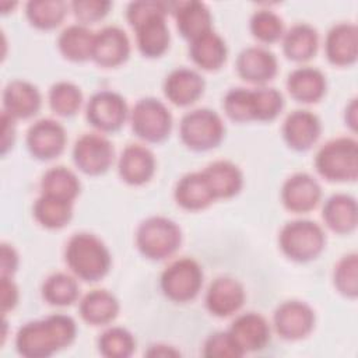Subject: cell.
<instances>
[{"instance_id": "cell-41", "label": "cell", "mask_w": 358, "mask_h": 358, "mask_svg": "<svg viewBox=\"0 0 358 358\" xmlns=\"http://www.w3.org/2000/svg\"><path fill=\"white\" fill-rule=\"evenodd\" d=\"M227 116L235 122H250L255 120L253 113V98L252 90L236 87L231 88L222 101Z\"/></svg>"}, {"instance_id": "cell-17", "label": "cell", "mask_w": 358, "mask_h": 358, "mask_svg": "<svg viewBox=\"0 0 358 358\" xmlns=\"http://www.w3.org/2000/svg\"><path fill=\"white\" fill-rule=\"evenodd\" d=\"M236 71L245 81L264 85L274 78L278 70L277 57L262 46L245 48L236 57Z\"/></svg>"}, {"instance_id": "cell-3", "label": "cell", "mask_w": 358, "mask_h": 358, "mask_svg": "<svg viewBox=\"0 0 358 358\" xmlns=\"http://www.w3.org/2000/svg\"><path fill=\"white\" fill-rule=\"evenodd\" d=\"M64 260L69 268L80 278L95 282L106 275L110 268V253L106 245L94 234H74L64 250Z\"/></svg>"}, {"instance_id": "cell-21", "label": "cell", "mask_w": 358, "mask_h": 358, "mask_svg": "<svg viewBox=\"0 0 358 358\" xmlns=\"http://www.w3.org/2000/svg\"><path fill=\"white\" fill-rule=\"evenodd\" d=\"M204 87V78L196 70L179 67L166 76L164 94L173 105L189 106L203 95Z\"/></svg>"}, {"instance_id": "cell-36", "label": "cell", "mask_w": 358, "mask_h": 358, "mask_svg": "<svg viewBox=\"0 0 358 358\" xmlns=\"http://www.w3.org/2000/svg\"><path fill=\"white\" fill-rule=\"evenodd\" d=\"M80 294L77 280L67 273L50 274L42 285L43 299L55 306L71 305Z\"/></svg>"}, {"instance_id": "cell-39", "label": "cell", "mask_w": 358, "mask_h": 358, "mask_svg": "<svg viewBox=\"0 0 358 358\" xmlns=\"http://www.w3.org/2000/svg\"><path fill=\"white\" fill-rule=\"evenodd\" d=\"M249 25L253 36L263 43H273L284 35V22L281 17L267 8L255 11Z\"/></svg>"}, {"instance_id": "cell-32", "label": "cell", "mask_w": 358, "mask_h": 358, "mask_svg": "<svg viewBox=\"0 0 358 358\" xmlns=\"http://www.w3.org/2000/svg\"><path fill=\"white\" fill-rule=\"evenodd\" d=\"M95 34L84 24L66 27L59 38L57 48L60 53L71 62H85L92 57Z\"/></svg>"}, {"instance_id": "cell-24", "label": "cell", "mask_w": 358, "mask_h": 358, "mask_svg": "<svg viewBox=\"0 0 358 358\" xmlns=\"http://www.w3.org/2000/svg\"><path fill=\"white\" fill-rule=\"evenodd\" d=\"M173 7L178 31L189 42L213 29L211 13L203 1H179Z\"/></svg>"}, {"instance_id": "cell-27", "label": "cell", "mask_w": 358, "mask_h": 358, "mask_svg": "<svg viewBox=\"0 0 358 358\" xmlns=\"http://www.w3.org/2000/svg\"><path fill=\"white\" fill-rule=\"evenodd\" d=\"M322 217L324 224L337 234H348L358 222L357 200L347 193L331 194L323 204Z\"/></svg>"}, {"instance_id": "cell-18", "label": "cell", "mask_w": 358, "mask_h": 358, "mask_svg": "<svg viewBox=\"0 0 358 358\" xmlns=\"http://www.w3.org/2000/svg\"><path fill=\"white\" fill-rule=\"evenodd\" d=\"M245 302L242 284L232 277H217L206 292V306L217 317H227L238 312Z\"/></svg>"}, {"instance_id": "cell-40", "label": "cell", "mask_w": 358, "mask_h": 358, "mask_svg": "<svg viewBox=\"0 0 358 358\" xmlns=\"http://www.w3.org/2000/svg\"><path fill=\"white\" fill-rule=\"evenodd\" d=\"M255 120L270 122L275 119L284 108L282 94L271 87H257L252 90Z\"/></svg>"}, {"instance_id": "cell-1", "label": "cell", "mask_w": 358, "mask_h": 358, "mask_svg": "<svg viewBox=\"0 0 358 358\" xmlns=\"http://www.w3.org/2000/svg\"><path fill=\"white\" fill-rule=\"evenodd\" d=\"M77 336L73 317L62 313L22 324L15 336V348L25 358H48L69 347Z\"/></svg>"}, {"instance_id": "cell-19", "label": "cell", "mask_w": 358, "mask_h": 358, "mask_svg": "<svg viewBox=\"0 0 358 358\" xmlns=\"http://www.w3.org/2000/svg\"><path fill=\"white\" fill-rule=\"evenodd\" d=\"M281 131L288 147L296 151H306L320 137L322 123L313 112L296 109L285 117Z\"/></svg>"}, {"instance_id": "cell-14", "label": "cell", "mask_w": 358, "mask_h": 358, "mask_svg": "<svg viewBox=\"0 0 358 358\" xmlns=\"http://www.w3.org/2000/svg\"><path fill=\"white\" fill-rule=\"evenodd\" d=\"M228 333L236 347L245 355L263 350L270 341V326L268 322L256 312H246L235 317L231 323Z\"/></svg>"}, {"instance_id": "cell-48", "label": "cell", "mask_w": 358, "mask_h": 358, "mask_svg": "<svg viewBox=\"0 0 358 358\" xmlns=\"http://www.w3.org/2000/svg\"><path fill=\"white\" fill-rule=\"evenodd\" d=\"M147 355H151V357H175V355H179V351H175L169 345L158 344V345H151Z\"/></svg>"}, {"instance_id": "cell-26", "label": "cell", "mask_w": 358, "mask_h": 358, "mask_svg": "<svg viewBox=\"0 0 358 358\" xmlns=\"http://www.w3.org/2000/svg\"><path fill=\"white\" fill-rule=\"evenodd\" d=\"M287 90L295 101L313 103L326 92V77L319 69L302 66L288 74Z\"/></svg>"}, {"instance_id": "cell-43", "label": "cell", "mask_w": 358, "mask_h": 358, "mask_svg": "<svg viewBox=\"0 0 358 358\" xmlns=\"http://www.w3.org/2000/svg\"><path fill=\"white\" fill-rule=\"evenodd\" d=\"M203 355L208 358H238L242 357V351L236 347L227 331H215L208 336L204 343Z\"/></svg>"}, {"instance_id": "cell-15", "label": "cell", "mask_w": 358, "mask_h": 358, "mask_svg": "<svg viewBox=\"0 0 358 358\" xmlns=\"http://www.w3.org/2000/svg\"><path fill=\"white\" fill-rule=\"evenodd\" d=\"M130 55V41L127 34L116 27L108 25L95 32L92 60L101 67H116L127 60Z\"/></svg>"}, {"instance_id": "cell-42", "label": "cell", "mask_w": 358, "mask_h": 358, "mask_svg": "<svg viewBox=\"0 0 358 358\" xmlns=\"http://www.w3.org/2000/svg\"><path fill=\"white\" fill-rule=\"evenodd\" d=\"M358 256L357 253H348L343 256L334 267L333 281L340 294L347 298H355L358 295Z\"/></svg>"}, {"instance_id": "cell-4", "label": "cell", "mask_w": 358, "mask_h": 358, "mask_svg": "<svg viewBox=\"0 0 358 358\" xmlns=\"http://www.w3.org/2000/svg\"><path fill=\"white\" fill-rule=\"evenodd\" d=\"M315 166L327 180H355L358 176V143L351 137L329 140L316 152Z\"/></svg>"}, {"instance_id": "cell-23", "label": "cell", "mask_w": 358, "mask_h": 358, "mask_svg": "<svg viewBox=\"0 0 358 358\" xmlns=\"http://www.w3.org/2000/svg\"><path fill=\"white\" fill-rule=\"evenodd\" d=\"M117 169L126 183L144 185L155 172V157L145 145L129 144L120 154Z\"/></svg>"}, {"instance_id": "cell-2", "label": "cell", "mask_w": 358, "mask_h": 358, "mask_svg": "<svg viewBox=\"0 0 358 358\" xmlns=\"http://www.w3.org/2000/svg\"><path fill=\"white\" fill-rule=\"evenodd\" d=\"M169 4L157 0L129 3L126 18L136 31V42L141 55L159 57L169 46V29L165 21Z\"/></svg>"}, {"instance_id": "cell-16", "label": "cell", "mask_w": 358, "mask_h": 358, "mask_svg": "<svg viewBox=\"0 0 358 358\" xmlns=\"http://www.w3.org/2000/svg\"><path fill=\"white\" fill-rule=\"evenodd\" d=\"M322 197L319 182L306 172L291 175L281 187V200L285 208L294 213L313 210Z\"/></svg>"}, {"instance_id": "cell-6", "label": "cell", "mask_w": 358, "mask_h": 358, "mask_svg": "<svg viewBox=\"0 0 358 358\" xmlns=\"http://www.w3.org/2000/svg\"><path fill=\"white\" fill-rule=\"evenodd\" d=\"M282 253L295 262L316 259L326 245L322 227L310 220H294L287 222L278 235Z\"/></svg>"}, {"instance_id": "cell-28", "label": "cell", "mask_w": 358, "mask_h": 358, "mask_svg": "<svg viewBox=\"0 0 358 358\" xmlns=\"http://www.w3.org/2000/svg\"><path fill=\"white\" fill-rule=\"evenodd\" d=\"M173 196L182 208L190 211L203 210L215 200L201 171L183 175L175 186Z\"/></svg>"}, {"instance_id": "cell-22", "label": "cell", "mask_w": 358, "mask_h": 358, "mask_svg": "<svg viewBox=\"0 0 358 358\" xmlns=\"http://www.w3.org/2000/svg\"><path fill=\"white\" fill-rule=\"evenodd\" d=\"M39 90L24 80L10 81L3 91V112L14 119H28L41 109Z\"/></svg>"}, {"instance_id": "cell-44", "label": "cell", "mask_w": 358, "mask_h": 358, "mask_svg": "<svg viewBox=\"0 0 358 358\" xmlns=\"http://www.w3.org/2000/svg\"><path fill=\"white\" fill-rule=\"evenodd\" d=\"M110 6L112 3L108 0H74L71 3V10L76 18L85 25L103 18Z\"/></svg>"}, {"instance_id": "cell-13", "label": "cell", "mask_w": 358, "mask_h": 358, "mask_svg": "<svg viewBox=\"0 0 358 358\" xmlns=\"http://www.w3.org/2000/svg\"><path fill=\"white\" fill-rule=\"evenodd\" d=\"M64 127L53 119H39L27 131V147L32 157L49 161L59 157L66 147Z\"/></svg>"}, {"instance_id": "cell-38", "label": "cell", "mask_w": 358, "mask_h": 358, "mask_svg": "<svg viewBox=\"0 0 358 358\" xmlns=\"http://www.w3.org/2000/svg\"><path fill=\"white\" fill-rule=\"evenodd\" d=\"M49 105L59 116H73L81 106L83 92L70 81H59L49 90Z\"/></svg>"}, {"instance_id": "cell-49", "label": "cell", "mask_w": 358, "mask_h": 358, "mask_svg": "<svg viewBox=\"0 0 358 358\" xmlns=\"http://www.w3.org/2000/svg\"><path fill=\"white\" fill-rule=\"evenodd\" d=\"M345 123L355 130L357 127V99L352 98L345 108Z\"/></svg>"}, {"instance_id": "cell-5", "label": "cell", "mask_w": 358, "mask_h": 358, "mask_svg": "<svg viewBox=\"0 0 358 358\" xmlns=\"http://www.w3.org/2000/svg\"><path fill=\"white\" fill-rule=\"evenodd\" d=\"M182 243V231L171 218L162 215L148 217L136 231L138 250L151 260H162L173 255Z\"/></svg>"}, {"instance_id": "cell-45", "label": "cell", "mask_w": 358, "mask_h": 358, "mask_svg": "<svg viewBox=\"0 0 358 358\" xmlns=\"http://www.w3.org/2000/svg\"><path fill=\"white\" fill-rule=\"evenodd\" d=\"M0 289H1V312L14 309L18 302V288L11 277H0Z\"/></svg>"}, {"instance_id": "cell-7", "label": "cell", "mask_w": 358, "mask_h": 358, "mask_svg": "<svg viewBox=\"0 0 358 358\" xmlns=\"http://www.w3.org/2000/svg\"><path fill=\"white\" fill-rule=\"evenodd\" d=\"M225 127L221 116L208 108H197L183 115L179 134L183 144L193 151L215 148L224 137Z\"/></svg>"}, {"instance_id": "cell-34", "label": "cell", "mask_w": 358, "mask_h": 358, "mask_svg": "<svg viewBox=\"0 0 358 358\" xmlns=\"http://www.w3.org/2000/svg\"><path fill=\"white\" fill-rule=\"evenodd\" d=\"M34 217L45 228H63L73 217V203L41 194L34 204Z\"/></svg>"}, {"instance_id": "cell-30", "label": "cell", "mask_w": 358, "mask_h": 358, "mask_svg": "<svg viewBox=\"0 0 358 358\" xmlns=\"http://www.w3.org/2000/svg\"><path fill=\"white\" fill-rule=\"evenodd\" d=\"M317 31L306 22L292 25L282 35V52L292 62H306L317 52Z\"/></svg>"}, {"instance_id": "cell-12", "label": "cell", "mask_w": 358, "mask_h": 358, "mask_svg": "<svg viewBox=\"0 0 358 358\" xmlns=\"http://www.w3.org/2000/svg\"><path fill=\"white\" fill-rule=\"evenodd\" d=\"M273 323L281 338L289 341L301 340L313 330L315 312L306 302L285 301L274 310Z\"/></svg>"}, {"instance_id": "cell-47", "label": "cell", "mask_w": 358, "mask_h": 358, "mask_svg": "<svg viewBox=\"0 0 358 358\" xmlns=\"http://www.w3.org/2000/svg\"><path fill=\"white\" fill-rule=\"evenodd\" d=\"M1 122H3V137H1V154H6L10 147H13L14 137H15V126H14V117H11L8 113H1Z\"/></svg>"}, {"instance_id": "cell-9", "label": "cell", "mask_w": 358, "mask_h": 358, "mask_svg": "<svg viewBox=\"0 0 358 358\" xmlns=\"http://www.w3.org/2000/svg\"><path fill=\"white\" fill-rule=\"evenodd\" d=\"M203 284V270L192 257L172 262L161 274V289L173 302L192 301Z\"/></svg>"}, {"instance_id": "cell-10", "label": "cell", "mask_w": 358, "mask_h": 358, "mask_svg": "<svg viewBox=\"0 0 358 358\" xmlns=\"http://www.w3.org/2000/svg\"><path fill=\"white\" fill-rule=\"evenodd\" d=\"M115 150L112 143L102 134L85 133L78 137L73 147L76 166L87 175H101L113 162Z\"/></svg>"}, {"instance_id": "cell-35", "label": "cell", "mask_w": 358, "mask_h": 358, "mask_svg": "<svg viewBox=\"0 0 358 358\" xmlns=\"http://www.w3.org/2000/svg\"><path fill=\"white\" fill-rule=\"evenodd\" d=\"M67 4L63 0H29L25 4L28 21L39 29H53L66 17Z\"/></svg>"}, {"instance_id": "cell-25", "label": "cell", "mask_w": 358, "mask_h": 358, "mask_svg": "<svg viewBox=\"0 0 358 358\" xmlns=\"http://www.w3.org/2000/svg\"><path fill=\"white\" fill-rule=\"evenodd\" d=\"M214 199H228L243 186L242 171L231 161H214L201 171Z\"/></svg>"}, {"instance_id": "cell-8", "label": "cell", "mask_w": 358, "mask_h": 358, "mask_svg": "<svg viewBox=\"0 0 358 358\" xmlns=\"http://www.w3.org/2000/svg\"><path fill=\"white\" fill-rule=\"evenodd\" d=\"M134 134L148 143L164 141L172 130V115L166 105L152 96L141 98L130 112Z\"/></svg>"}, {"instance_id": "cell-20", "label": "cell", "mask_w": 358, "mask_h": 358, "mask_svg": "<svg viewBox=\"0 0 358 358\" xmlns=\"http://www.w3.org/2000/svg\"><path fill=\"white\" fill-rule=\"evenodd\" d=\"M327 60L336 66H350L358 56V28L352 22L333 25L324 41Z\"/></svg>"}, {"instance_id": "cell-37", "label": "cell", "mask_w": 358, "mask_h": 358, "mask_svg": "<svg viewBox=\"0 0 358 358\" xmlns=\"http://www.w3.org/2000/svg\"><path fill=\"white\" fill-rule=\"evenodd\" d=\"M98 350L106 358H127L136 350V340L124 327L113 326L98 338Z\"/></svg>"}, {"instance_id": "cell-31", "label": "cell", "mask_w": 358, "mask_h": 358, "mask_svg": "<svg viewBox=\"0 0 358 358\" xmlns=\"http://www.w3.org/2000/svg\"><path fill=\"white\" fill-rule=\"evenodd\" d=\"M189 53L194 64L203 70H218L227 60L228 49L225 41L213 29L193 39Z\"/></svg>"}, {"instance_id": "cell-46", "label": "cell", "mask_w": 358, "mask_h": 358, "mask_svg": "<svg viewBox=\"0 0 358 358\" xmlns=\"http://www.w3.org/2000/svg\"><path fill=\"white\" fill-rule=\"evenodd\" d=\"M1 263H0V277H13L18 267V255L11 245H1Z\"/></svg>"}, {"instance_id": "cell-33", "label": "cell", "mask_w": 358, "mask_h": 358, "mask_svg": "<svg viewBox=\"0 0 358 358\" xmlns=\"http://www.w3.org/2000/svg\"><path fill=\"white\" fill-rule=\"evenodd\" d=\"M81 189L80 180L73 171L66 166H53L48 169L41 179L42 194L71 201L78 196Z\"/></svg>"}, {"instance_id": "cell-29", "label": "cell", "mask_w": 358, "mask_h": 358, "mask_svg": "<svg viewBox=\"0 0 358 358\" xmlns=\"http://www.w3.org/2000/svg\"><path fill=\"white\" fill-rule=\"evenodd\" d=\"M80 316L92 326L110 323L119 312L116 296L106 289H92L80 301Z\"/></svg>"}, {"instance_id": "cell-11", "label": "cell", "mask_w": 358, "mask_h": 358, "mask_svg": "<svg viewBox=\"0 0 358 358\" xmlns=\"http://www.w3.org/2000/svg\"><path fill=\"white\" fill-rule=\"evenodd\" d=\"M87 120L101 131H116L119 130L127 116L129 109L124 98L109 90L95 92L87 103Z\"/></svg>"}]
</instances>
